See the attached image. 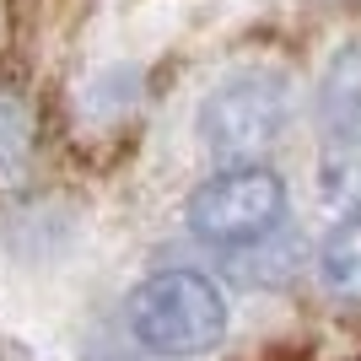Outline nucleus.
Returning <instances> with one entry per match:
<instances>
[{"instance_id":"nucleus-1","label":"nucleus","mask_w":361,"mask_h":361,"mask_svg":"<svg viewBox=\"0 0 361 361\" xmlns=\"http://www.w3.org/2000/svg\"><path fill=\"white\" fill-rule=\"evenodd\" d=\"M130 334L157 356H200L221 345L226 297L200 270H162L130 291Z\"/></svg>"},{"instance_id":"nucleus-6","label":"nucleus","mask_w":361,"mask_h":361,"mask_svg":"<svg viewBox=\"0 0 361 361\" xmlns=\"http://www.w3.org/2000/svg\"><path fill=\"white\" fill-rule=\"evenodd\" d=\"M32 157V108L11 87H0V183H11Z\"/></svg>"},{"instance_id":"nucleus-3","label":"nucleus","mask_w":361,"mask_h":361,"mask_svg":"<svg viewBox=\"0 0 361 361\" xmlns=\"http://www.w3.org/2000/svg\"><path fill=\"white\" fill-rule=\"evenodd\" d=\"M291 119V81L281 71H238L216 81L211 97L200 103V140L211 157L226 162H248L264 151Z\"/></svg>"},{"instance_id":"nucleus-2","label":"nucleus","mask_w":361,"mask_h":361,"mask_svg":"<svg viewBox=\"0 0 361 361\" xmlns=\"http://www.w3.org/2000/svg\"><path fill=\"white\" fill-rule=\"evenodd\" d=\"M286 216V183L264 162H226L189 195V232L221 254L259 248Z\"/></svg>"},{"instance_id":"nucleus-5","label":"nucleus","mask_w":361,"mask_h":361,"mask_svg":"<svg viewBox=\"0 0 361 361\" xmlns=\"http://www.w3.org/2000/svg\"><path fill=\"white\" fill-rule=\"evenodd\" d=\"M318 281L340 302H361V211H345L324 248H318Z\"/></svg>"},{"instance_id":"nucleus-4","label":"nucleus","mask_w":361,"mask_h":361,"mask_svg":"<svg viewBox=\"0 0 361 361\" xmlns=\"http://www.w3.org/2000/svg\"><path fill=\"white\" fill-rule=\"evenodd\" d=\"M318 124H324V151H318L324 195L345 211H361V49H345L329 65Z\"/></svg>"}]
</instances>
